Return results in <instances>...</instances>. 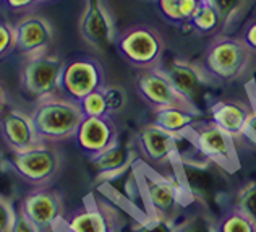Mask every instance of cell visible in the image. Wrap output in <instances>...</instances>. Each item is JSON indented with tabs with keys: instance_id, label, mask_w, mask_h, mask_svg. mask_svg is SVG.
Here are the masks:
<instances>
[{
	"instance_id": "obj_1",
	"label": "cell",
	"mask_w": 256,
	"mask_h": 232,
	"mask_svg": "<svg viewBox=\"0 0 256 232\" xmlns=\"http://www.w3.org/2000/svg\"><path fill=\"white\" fill-rule=\"evenodd\" d=\"M31 120L42 143H57L75 136L84 115L78 102L62 96L58 91L38 99Z\"/></svg>"
},
{
	"instance_id": "obj_2",
	"label": "cell",
	"mask_w": 256,
	"mask_h": 232,
	"mask_svg": "<svg viewBox=\"0 0 256 232\" xmlns=\"http://www.w3.org/2000/svg\"><path fill=\"white\" fill-rule=\"evenodd\" d=\"M140 183L143 190L148 214L162 217V219H177L178 209L185 198V183L174 172L164 175L151 167L140 170Z\"/></svg>"
},
{
	"instance_id": "obj_3",
	"label": "cell",
	"mask_w": 256,
	"mask_h": 232,
	"mask_svg": "<svg viewBox=\"0 0 256 232\" xmlns=\"http://www.w3.org/2000/svg\"><path fill=\"white\" fill-rule=\"evenodd\" d=\"M117 47L128 64L146 70L159 67L166 44L158 30L148 25H136L120 34Z\"/></svg>"
},
{
	"instance_id": "obj_4",
	"label": "cell",
	"mask_w": 256,
	"mask_h": 232,
	"mask_svg": "<svg viewBox=\"0 0 256 232\" xmlns=\"http://www.w3.org/2000/svg\"><path fill=\"white\" fill-rule=\"evenodd\" d=\"M248 62H250V49L245 46L244 39L219 36L208 47L204 65L201 68L208 77L235 80L245 72Z\"/></svg>"
},
{
	"instance_id": "obj_5",
	"label": "cell",
	"mask_w": 256,
	"mask_h": 232,
	"mask_svg": "<svg viewBox=\"0 0 256 232\" xmlns=\"http://www.w3.org/2000/svg\"><path fill=\"white\" fill-rule=\"evenodd\" d=\"M6 164L23 180L36 187H42L58 174L62 158L50 143H41L26 151L12 153Z\"/></svg>"
},
{
	"instance_id": "obj_6",
	"label": "cell",
	"mask_w": 256,
	"mask_h": 232,
	"mask_svg": "<svg viewBox=\"0 0 256 232\" xmlns=\"http://www.w3.org/2000/svg\"><path fill=\"white\" fill-rule=\"evenodd\" d=\"M64 65V60L50 52L26 57L22 68L23 90L36 99L57 93Z\"/></svg>"
},
{
	"instance_id": "obj_7",
	"label": "cell",
	"mask_w": 256,
	"mask_h": 232,
	"mask_svg": "<svg viewBox=\"0 0 256 232\" xmlns=\"http://www.w3.org/2000/svg\"><path fill=\"white\" fill-rule=\"evenodd\" d=\"M104 86L102 67L94 59H75L65 62L58 80V93L75 102Z\"/></svg>"
},
{
	"instance_id": "obj_8",
	"label": "cell",
	"mask_w": 256,
	"mask_h": 232,
	"mask_svg": "<svg viewBox=\"0 0 256 232\" xmlns=\"http://www.w3.org/2000/svg\"><path fill=\"white\" fill-rule=\"evenodd\" d=\"M64 200L57 190L36 187L24 195L20 211L34 224L39 232H58L64 221Z\"/></svg>"
},
{
	"instance_id": "obj_9",
	"label": "cell",
	"mask_w": 256,
	"mask_h": 232,
	"mask_svg": "<svg viewBox=\"0 0 256 232\" xmlns=\"http://www.w3.org/2000/svg\"><path fill=\"white\" fill-rule=\"evenodd\" d=\"M194 146L208 161L216 162L222 169H234L237 166L235 140L211 120H201L190 133Z\"/></svg>"
},
{
	"instance_id": "obj_10",
	"label": "cell",
	"mask_w": 256,
	"mask_h": 232,
	"mask_svg": "<svg viewBox=\"0 0 256 232\" xmlns=\"http://www.w3.org/2000/svg\"><path fill=\"white\" fill-rule=\"evenodd\" d=\"M136 151L148 162V167L158 166L172 170L178 164V135L148 124L136 135Z\"/></svg>"
},
{
	"instance_id": "obj_11",
	"label": "cell",
	"mask_w": 256,
	"mask_h": 232,
	"mask_svg": "<svg viewBox=\"0 0 256 232\" xmlns=\"http://www.w3.org/2000/svg\"><path fill=\"white\" fill-rule=\"evenodd\" d=\"M13 26L16 34V51L24 57L49 52V47L54 43V26L46 17L26 13Z\"/></svg>"
},
{
	"instance_id": "obj_12",
	"label": "cell",
	"mask_w": 256,
	"mask_h": 232,
	"mask_svg": "<svg viewBox=\"0 0 256 232\" xmlns=\"http://www.w3.org/2000/svg\"><path fill=\"white\" fill-rule=\"evenodd\" d=\"M138 93L152 109L159 107H188L194 109L175 91V88L159 67L146 68L138 75ZM198 111V109H194Z\"/></svg>"
},
{
	"instance_id": "obj_13",
	"label": "cell",
	"mask_w": 256,
	"mask_h": 232,
	"mask_svg": "<svg viewBox=\"0 0 256 232\" xmlns=\"http://www.w3.org/2000/svg\"><path fill=\"white\" fill-rule=\"evenodd\" d=\"M160 70L164 72V75L172 86L175 88L182 98H184L188 104L193 106L194 109H198L200 112H203L198 107L200 101L203 99L204 94V88L208 85V75L201 67H196L190 62H185V60H174L169 65L160 67Z\"/></svg>"
},
{
	"instance_id": "obj_14",
	"label": "cell",
	"mask_w": 256,
	"mask_h": 232,
	"mask_svg": "<svg viewBox=\"0 0 256 232\" xmlns=\"http://www.w3.org/2000/svg\"><path fill=\"white\" fill-rule=\"evenodd\" d=\"M80 34L88 44L98 49L114 43V20L104 5V0H86V7L80 18Z\"/></svg>"
},
{
	"instance_id": "obj_15",
	"label": "cell",
	"mask_w": 256,
	"mask_h": 232,
	"mask_svg": "<svg viewBox=\"0 0 256 232\" xmlns=\"http://www.w3.org/2000/svg\"><path fill=\"white\" fill-rule=\"evenodd\" d=\"M0 138L12 153L26 151L42 143L38 138L31 115L18 109H8L0 114Z\"/></svg>"
},
{
	"instance_id": "obj_16",
	"label": "cell",
	"mask_w": 256,
	"mask_h": 232,
	"mask_svg": "<svg viewBox=\"0 0 256 232\" xmlns=\"http://www.w3.org/2000/svg\"><path fill=\"white\" fill-rule=\"evenodd\" d=\"M78 148L90 158L102 153L118 140L117 128L110 115L106 117H84L75 133Z\"/></svg>"
},
{
	"instance_id": "obj_17",
	"label": "cell",
	"mask_w": 256,
	"mask_h": 232,
	"mask_svg": "<svg viewBox=\"0 0 256 232\" xmlns=\"http://www.w3.org/2000/svg\"><path fill=\"white\" fill-rule=\"evenodd\" d=\"M138 159V151L130 145L120 143L118 140L102 153L91 158V164L96 169L100 180H114L124 175Z\"/></svg>"
},
{
	"instance_id": "obj_18",
	"label": "cell",
	"mask_w": 256,
	"mask_h": 232,
	"mask_svg": "<svg viewBox=\"0 0 256 232\" xmlns=\"http://www.w3.org/2000/svg\"><path fill=\"white\" fill-rule=\"evenodd\" d=\"M253 106H246L245 102L237 99H224L214 102L210 109L211 122L222 128L234 140L244 136L246 122L250 119Z\"/></svg>"
},
{
	"instance_id": "obj_19",
	"label": "cell",
	"mask_w": 256,
	"mask_h": 232,
	"mask_svg": "<svg viewBox=\"0 0 256 232\" xmlns=\"http://www.w3.org/2000/svg\"><path fill=\"white\" fill-rule=\"evenodd\" d=\"M203 120V112L188 107H159L152 111V124L174 135H185Z\"/></svg>"
},
{
	"instance_id": "obj_20",
	"label": "cell",
	"mask_w": 256,
	"mask_h": 232,
	"mask_svg": "<svg viewBox=\"0 0 256 232\" xmlns=\"http://www.w3.org/2000/svg\"><path fill=\"white\" fill-rule=\"evenodd\" d=\"M60 227L65 232H112V221L102 208L92 203L64 217Z\"/></svg>"
},
{
	"instance_id": "obj_21",
	"label": "cell",
	"mask_w": 256,
	"mask_h": 232,
	"mask_svg": "<svg viewBox=\"0 0 256 232\" xmlns=\"http://www.w3.org/2000/svg\"><path fill=\"white\" fill-rule=\"evenodd\" d=\"M190 23H192L193 30L206 34V33H211L218 28L219 23H222V20L219 17L218 10L214 9L210 0H201L196 12L193 13Z\"/></svg>"
},
{
	"instance_id": "obj_22",
	"label": "cell",
	"mask_w": 256,
	"mask_h": 232,
	"mask_svg": "<svg viewBox=\"0 0 256 232\" xmlns=\"http://www.w3.org/2000/svg\"><path fill=\"white\" fill-rule=\"evenodd\" d=\"M216 227L218 232H256V224L235 208L216 221Z\"/></svg>"
},
{
	"instance_id": "obj_23",
	"label": "cell",
	"mask_w": 256,
	"mask_h": 232,
	"mask_svg": "<svg viewBox=\"0 0 256 232\" xmlns=\"http://www.w3.org/2000/svg\"><path fill=\"white\" fill-rule=\"evenodd\" d=\"M175 226H177V221L148 214L144 219L134 221L126 232H175Z\"/></svg>"
},
{
	"instance_id": "obj_24",
	"label": "cell",
	"mask_w": 256,
	"mask_h": 232,
	"mask_svg": "<svg viewBox=\"0 0 256 232\" xmlns=\"http://www.w3.org/2000/svg\"><path fill=\"white\" fill-rule=\"evenodd\" d=\"M82 107V112L84 117H106L109 115V109H107V102L104 98L102 88L98 91H92L78 102Z\"/></svg>"
},
{
	"instance_id": "obj_25",
	"label": "cell",
	"mask_w": 256,
	"mask_h": 232,
	"mask_svg": "<svg viewBox=\"0 0 256 232\" xmlns=\"http://www.w3.org/2000/svg\"><path fill=\"white\" fill-rule=\"evenodd\" d=\"M235 209L248 216L256 224V180L248 182L245 187L240 188Z\"/></svg>"
},
{
	"instance_id": "obj_26",
	"label": "cell",
	"mask_w": 256,
	"mask_h": 232,
	"mask_svg": "<svg viewBox=\"0 0 256 232\" xmlns=\"http://www.w3.org/2000/svg\"><path fill=\"white\" fill-rule=\"evenodd\" d=\"M175 232H218L216 222L204 214H193L185 221L177 222Z\"/></svg>"
},
{
	"instance_id": "obj_27",
	"label": "cell",
	"mask_w": 256,
	"mask_h": 232,
	"mask_svg": "<svg viewBox=\"0 0 256 232\" xmlns=\"http://www.w3.org/2000/svg\"><path fill=\"white\" fill-rule=\"evenodd\" d=\"M102 93H104L110 117L114 114H118L124 111V107L126 106V93L124 88L116 86V85H104Z\"/></svg>"
},
{
	"instance_id": "obj_28",
	"label": "cell",
	"mask_w": 256,
	"mask_h": 232,
	"mask_svg": "<svg viewBox=\"0 0 256 232\" xmlns=\"http://www.w3.org/2000/svg\"><path fill=\"white\" fill-rule=\"evenodd\" d=\"M16 51V34L13 23L0 18V59Z\"/></svg>"
},
{
	"instance_id": "obj_29",
	"label": "cell",
	"mask_w": 256,
	"mask_h": 232,
	"mask_svg": "<svg viewBox=\"0 0 256 232\" xmlns=\"http://www.w3.org/2000/svg\"><path fill=\"white\" fill-rule=\"evenodd\" d=\"M210 2L212 4L214 9L218 10L222 23H227L228 20L242 9L245 0H210Z\"/></svg>"
},
{
	"instance_id": "obj_30",
	"label": "cell",
	"mask_w": 256,
	"mask_h": 232,
	"mask_svg": "<svg viewBox=\"0 0 256 232\" xmlns=\"http://www.w3.org/2000/svg\"><path fill=\"white\" fill-rule=\"evenodd\" d=\"M158 7L164 18L169 20L174 25H182L185 23L184 17L180 13V4L178 0H158Z\"/></svg>"
},
{
	"instance_id": "obj_31",
	"label": "cell",
	"mask_w": 256,
	"mask_h": 232,
	"mask_svg": "<svg viewBox=\"0 0 256 232\" xmlns=\"http://www.w3.org/2000/svg\"><path fill=\"white\" fill-rule=\"evenodd\" d=\"M15 211L13 204L8 198L0 195V232H10L15 219Z\"/></svg>"
},
{
	"instance_id": "obj_32",
	"label": "cell",
	"mask_w": 256,
	"mask_h": 232,
	"mask_svg": "<svg viewBox=\"0 0 256 232\" xmlns=\"http://www.w3.org/2000/svg\"><path fill=\"white\" fill-rule=\"evenodd\" d=\"M10 232H39V230L34 224L20 211V208H16L15 219H13V226H12Z\"/></svg>"
},
{
	"instance_id": "obj_33",
	"label": "cell",
	"mask_w": 256,
	"mask_h": 232,
	"mask_svg": "<svg viewBox=\"0 0 256 232\" xmlns=\"http://www.w3.org/2000/svg\"><path fill=\"white\" fill-rule=\"evenodd\" d=\"M200 2H201V0H178L180 13H182V17H184L185 22H190V20H192L193 13L196 12Z\"/></svg>"
},
{
	"instance_id": "obj_34",
	"label": "cell",
	"mask_w": 256,
	"mask_h": 232,
	"mask_svg": "<svg viewBox=\"0 0 256 232\" xmlns=\"http://www.w3.org/2000/svg\"><path fill=\"white\" fill-rule=\"evenodd\" d=\"M4 4L12 10L24 12V10L31 9V7H34L38 4V0H4Z\"/></svg>"
},
{
	"instance_id": "obj_35",
	"label": "cell",
	"mask_w": 256,
	"mask_h": 232,
	"mask_svg": "<svg viewBox=\"0 0 256 232\" xmlns=\"http://www.w3.org/2000/svg\"><path fill=\"white\" fill-rule=\"evenodd\" d=\"M244 136L248 140H252L256 145V107H253V111L250 114V119H248V122H246Z\"/></svg>"
},
{
	"instance_id": "obj_36",
	"label": "cell",
	"mask_w": 256,
	"mask_h": 232,
	"mask_svg": "<svg viewBox=\"0 0 256 232\" xmlns=\"http://www.w3.org/2000/svg\"><path fill=\"white\" fill-rule=\"evenodd\" d=\"M244 43H245V46L248 47V49L253 51V52H256V22L252 23V25L245 30Z\"/></svg>"
},
{
	"instance_id": "obj_37",
	"label": "cell",
	"mask_w": 256,
	"mask_h": 232,
	"mask_svg": "<svg viewBox=\"0 0 256 232\" xmlns=\"http://www.w3.org/2000/svg\"><path fill=\"white\" fill-rule=\"evenodd\" d=\"M248 94H250L252 106L256 107V77L250 81V85H248Z\"/></svg>"
},
{
	"instance_id": "obj_38",
	"label": "cell",
	"mask_w": 256,
	"mask_h": 232,
	"mask_svg": "<svg viewBox=\"0 0 256 232\" xmlns=\"http://www.w3.org/2000/svg\"><path fill=\"white\" fill-rule=\"evenodd\" d=\"M5 106H6V94H5L4 86L0 85V114L5 111Z\"/></svg>"
},
{
	"instance_id": "obj_39",
	"label": "cell",
	"mask_w": 256,
	"mask_h": 232,
	"mask_svg": "<svg viewBox=\"0 0 256 232\" xmlns=\"http://www.w3.org/2000/svg\"><path fill=\"white\" fill-rule=\"evenodd\" d=\"M58 232H65V230H62V227H58Z\"/></svg>"
},
{
	"instance_id": "obj_40",
	"label": "cell",
	"mask_w": 256,
	"mask_h": 232,
	"mask_svg": "<svg viewBox=\"0 0 256 232\" xmlns=\"http://www.w3.org/2000/svg\"><path fill=\"white\" fill-rule=\"evenodd\" d=\"M38 2H47V0H38Z\"/></svg>"
}]
</instances>
